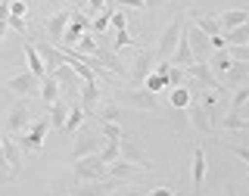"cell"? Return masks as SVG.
Masks as SVG:
<instances>
[{"label": "cell", "mask_w": 249, "mask_h": 196, "mask_svg": "<svg viewBox=\"0 0 249 196\" xmlns=\"http://www.w3.org/2000/svg\"><path fill=\"white\" fill-rule=\"evenodd\" d=\"M106 178H109V165L100 159V153L75 159V184H84V181H106Z\"/></svg>", "instance_id": "cell-1"}, {"label": "cell", "mask_w": 249, "mask_h": 196, "mask_svg": "<svg viewBox=\"0 0 249 196\" xmlns=\"http://www.w3.org/2000/svg\"><path fill=\"white\" fill-rule=\"evenodd\" d=\"M47 128H50V115H41L37 122H31L25 134H16V143H19V150L37 153V150L44 146V134H47Z\"/></svg>", "instance_id": "cell-2"}, {"label": "cell", "mask_w": 249, "mask_h": 196, "mask_svg": "<svg viewBox=\"0 0 249 196\" xmlns=\"http://www.w3.org/2000/svg\"><path fill=\"white\" fill-rule=\"evenodd\" d=\"M181 35H184V19H181V16H175V19H171V25L165 28V35H162L159 44H156V56H159V59H171V53H175Z\"/></svg>", "instance_id": "cell-3"}, {"label": "cell", "mask_w": 249, "mask_h": 196, "mask_svg": "<svg viewBox=\"0 0 249 196\" xmlns=\"http://www.w3.org/2000/svg\"><path fill=\"white\" fill-rule=\"evenodd\" d=\"M187 78H193V81H199L206 90H215V93H224V84L215 78L212 66H209V59H196L193 66H187Z\"/></svg>", "instance_id": "cell-4"}, {"label": "cell", "mask_w": 249, "mask_h": 196, "mask_svg": "<svg viewBox=\"0 0 249 196\" xmlns=\"http://www.w3.org/2000/svg\"><path fill=\"white\" fill-rule=\"evenodd\" d=\"M184 35L190 37V50H193V56H196V59H206L209 53H212V37H209L199 25H193V22H190V25L184 28Z\"/></svg>", "instance_id": "cell-5"}, {"label": "cell", "mask_w": 249, "mask_h": 196, "mask_svg": "<svg viewBox=\"0 0 249 196\" xmlns=\"http://www.w3.org/2000/svg\"><path fill=\"white\" fill-rule=\"evenodd\" d=\"M119 187L115 178H106V181H84V184H75L69 196H109Z\"/></svg>", "instance_id": "cell-6"}, {"label": "cell", "mask_w": 249, "mask_h": 196, "mask_svg": "<svg viewBox=\"0 0 249 196\" xmlns=\"http://www.w3.org/2000/svg\"><path fill=\"white\" fill-rule=\"evenodd\" d=\"M90 28V19L84 13H78V10H72V22H69V28H66V35H62V47H75L78 41H81V35ZM59 47V50H62Z\"/></svg>", "instance_id": "cell-7"}, {"label": "cell", "mask_w": 249, "mask_h": 196, "mask_svg": "<svg viewBox=\"0 0 249 196\" xmlns=\"http://www.w3.org/2000/svg\"><path fill=\"white\" fill-rule=\"evenodd\" d=\"M6 88H10L13 93H19V97H28V93L41 90V78H37L35 72H19V75H13L10 81H6Z\"/></svg>", "instance_id": "cell-8"}, {"label": "cell", "mask_w": 249, "mask_h": 196, "mask_svg": "<svg viewBox=\"0 0 249 196\" xmlns=\"http://www.w3.org/2000/svg\"><path fill=\"white\" fill-rule=\"evenodd\" d=\"M103 143H106V137H103V134H90V131H81V134H78V140H75L72 156H75V159H81V156H93V153L103 150Z\"/></svg>", "instance_id": "cell-9"}, {"label": "cell", "mask_w": 249, "mask_h": 196, "mask_svg": "<svg viewBox=\"0 0 249 196\" xmlns=\"http://www.w3.org/2000/svg\"><path fill=\"white\" fill-rule=\"evenodd\" d=\"M156 62H159V56H156V50H137V59H134V72H131V81L134 84H143L146 75L156 69Z\"/></svg>", "instance_id": "cell-10"}, {"label": "cell", "mask_w": 249, "mask_h": 196, "mask_svg": "<svg viewBox=\"0 0 249 196\" xmlns=\"http://www.w3.org/2000/svg\"><path fill=\"white\" fill-rule=\"evenodd\" d=\"M69 22H72V10H59L47 19V35H50L53 47H62V35H66Z\"/></svg>", "instance_id": "cell-11"}, {"label": "cell", "mask_w": 249, "mask_h": 196, "mask_svg": "<svg viewBox=\"0 0 249 196\" xmlns=\"http://www.w3.org/2000/svg\"><path fill=\"white\" fill-rule=\"evenodd\" d=\"M37 47V53L44 56V66H47V75H53L56 69L66 62V53L59 50V47H53V44H47V41H41V44H35Z\"/></svg>", "instance_id": "cell-12"}, {"label": "cell", "mask_w": 249, "mask_h": 196, "mask_svg": "<svg viewBox=\"0 0 249 196\" xmlns=\"http://www.w3.org/2000/svg\"><path fill=\"white\" fill-rule=\"evenodd\" d=\"M81 106L88 115H97V106H100V84L97 81H81Z\"/></svg>", "instance_id": "cell-13"}, {"label": "cell", "mask_w": 249, "mask_h": 196, "mask_svg": "<svg viewBox=\"0 0 249 196\" xmlns=\"http://www.w3.org/2000/svg\"><path fill=\"white\" fill-rule=\"evenodd\" d=\"M6 125H10V131H13V134H25V128L31 125L28 106H25V103L13 106V109H10V119H6Z\"/></svg>", "instance_id": "cell-14"}, {"label": "cell", "mask_w": 249, "mask_h": 196, "mask_svg": "<svg viewBox=\"0 0 249 196\" xmlns=\"http://www.w3.org/2000/svg\"><path fill=\"white\" fill-rule=\"evenodd\" d=\"M193 62H196V56H193V50H190V37L181 35V41H178L175 53H171V66H181V69H187V66H193Z\"/></svg>", "instance_id": "cell-15"}, {"label": "cell", "mask_w": 249, "mask_h": 196, "mask_svg": "<svg viewBox=\"0 0 249 196\" xmlns=\"http://www.w3.org/2000/svg\"><path fill=\"white\" fill-rule=\"evenodd\" d=\"M140 175V165L128 159H115L112 165H109V178H115V181H128V178H137Z\"/></svg>", "instance_id": "cell-16"}, {"label": "cell", "mask_w": 249, "mask_h": 196, "mask_svg": "<svg viewBox=\"0 0 249 196\" xmlns=\"http://www.w3.org/2000/svg\"><path fill=\"white\" fill-rule=\"evenodd\" d=\"M202 181H206V153L202 146H193V193L202 190Z\"/></svg>", "instance_id": "cell-17"}, {"label": "cell", "mask_w": 249, "mask_h": 196, "mask_svg": "<svg viewBox=\"0 0 249 196\" xmlns=\"http://www.w3.org/2000/svg\"><path fill=\"white\" fill-rule=\"evenodd\" d=\"M190 19H193V25H199V28L209 35V37H218V35H221V22H218L215 16H206V13L190 10Z\"/></svg>", "instance_id": "cell-18"}, {"label": "cell", "mask_w": 249, "mask_h": 196, "mask_svg": "<svg viewBox=\"0 0 249 196\" xmlns=\"http://www.w3.org/2000/svg\"><path fill=\"white\" fill-rule=\"evenodd\" d=\"M187 109H190V122H193V128H196L199 134H212L215 125H212V119H209L206 109H202V106H193V103L187 106Z\"/></svg>", "instance_id": "cell-19"}, {"label": "cell", "mask_w": 249, "mask_h": 196, "mask_svg": "<svg viewBox=\"0 0 249 196\" xmlns=\"http://www.w3.org/2000/svg\"><path fill=\"white\" fill-rule=\"evenodd\" d=\"M59 90H62V84L56 81V75H44L41 78V100H44V106L56 103V100H59Z\"/></svg>", "instance_id": "cell-20"}, {"label": "cell", "mask_w": 249, "mask_h": 196, "mask_svg": "<svg viewBox=\"0 0 249 196\" xmlns=\"http://www.w3.org/2000/svg\"><path fill=\"white\" fill-rule=\"evenodd\" d=\"M25 59H28V72H35L37 78H44V75H47L44 56H41V53H37V47L31 44V41H25Z\"/></svg>", "instance_id": "cell-21"}, {"label": "cell", "mask_w": 249, "mask_h": 196, "mask_svg": "<svg viewBox=\"0 0 249 196\" xmlns=\"http://www.w3.org/2000/svg\"><path fill=\"white\" fill-rule=\"evenodd\" d=\"M209 66H212V72H218V75H228L231 66H233L231 50H228V47H224V50H212V59H209Z\"/></svg>", "instance_id": "cell-22"}, {"label": "cell", "mask_w": 249, "mask_h": 196, "mask_svg": "<svg viewBox=\"0 0 249 196\" xmlns=\"http://www.w3.org/2000/svg\"><path fill=\"white\" fill-rule=\"evenodd\" d=\"M47 109H50V125H53L56 131H62V128H66V119H69V103L59 97L56 103H50Z\"/></svg>", "instance_id": "cell-23"}, {"label": "cell", "mask_w": 249, "mask_h": 196, "mask_svg": "<svg viewBox=\"0 0 249 196\" xmlns=\"http://www.w3.org/2000/svg\"><path fill=\"white\" fill-rule=\"evenodd\" d=\"M218 22H221L224 31H231V28H237V25H246V22H249V10H228V13L218 16Z\"/></svg>", "instance_id": "cell-24"}, {"label": "cell", "mask_w": 249, "mask_h": 196, "mask_svg": "<svg viewBox=\"0 0 249 196\" xmlns=\"http://www.w3.org/2000/svg\"><path fill=\"white\" fill-rule=\"evenodd\" d=\"M112 13H115V0H109L106 10L97 13V16H93V22H90V31H93V35H103V31L112 25Z\"/></svg>", "instance_id": "cell-25"}, {"label": "cell", "mask_w": 249, "mask_h": 196, "mask_svg": "<svg viewBox=\"0 0 249 196\" xmlns=\"http://www.w3.org/2000/svg\"><path fill=\"white\" fill-rule=\"evenodd\" d=\"M122 159L134 162V165H140V168H150V162L143 159V153L137 150V143H131L128 137H122Z\"/></svg>", "instance_id": "cell-26"}, {"label": "cell", "mask_w": 249, "mask_h": 196, "mask_svg": "<svg viewBox=\"0 0 249 196\" xmlns=\"http://www.w3.org/2000/svg\"><path fill=\"white\" fill-rule=\"evenodd\" d=\"M84 119H88L84 106H81V103H72V106H69V119H66V128H62V131H66V134H75V131L81 128Z\"/></svg>", "instance_id": "cell-27"}, {"label": "cell", "mask_w": 249, "mask_h": 196, "mask_svg": "<svg viewBox=\"0 0 249 196\" xmlns=\"http://www.w3.org/2000/svg\"><path fill=\"white\" fill-rule=\"evenodd\" d=\"M53 75H56V81H59V84H62V88H66V90H69V88H75V84L81 81V78L75 75V69L69 66V59L62 62V66H59V69H56V72H53Z\"/></svg>", "instance_id": "cell-28"}, {"label": "cell", "mask_w": 249, "mask_h": 196, "mask_svg": "<svg viewBox=\"0 0 249 196\" xmlns=\"http://www.w3.org/2000/svg\"><path fill=\"white\" fill-rule=\"evenodd\" d=\"M128 100L134 106H143V109H156V93L153 90H128Z\"/></svg>", "instance_id": "cell-29"}, {"label": "cell", "mask_w": 249, "mask_h": 196, "mask_svg": "<svg viewBox=\"0 0 249 196\" xmlns=\"http://www.w3.org/2000/svg\"><path fill=\"white\" fill-rule=\"evenodd\" d=\"M3 153H6V162H10L13 175H19V143H16L13 137L3 134Z\"/></svg>", "instance_id": "cell-30"}, {"label": "cell", "mask_w": 249, "mask_h": 196, "mask_svg": "<svg viewBox=\"0 0 249 196\" xmlns=\"http://www.w3.org/2000/svg\"><path fill=\"white\" fill-rule=\"evenodd\" d=\"M224 41H228V47L249 44V22H246V25H237V28H231V31H224Z\"/></svg>", "instance_id": "cell-31"}, {"label": "cell", "mask_w": 249, "mask_h": 196, "mask_svg": "<svg viewBox=\"0 0 249 196\" xmlns=\"http://www.w3.org/2000/svg\"><path fill=\"white\" fill-rule=\"evenodd\" d=\"M100 159H103L106 165H112L115 159H122V140H106L103 150H100Z\"/></svg>", "instance_id": "cell-32"}, {"label": "cell", "mask_w": 249, "mask_h": 196, "mask_svg": "<svg viewBox=\"0 0 249 196\" xmlns=\"http://www.w3.org/2000/svg\"><path fill=\"white\" fill-rule=\"evenodd\" d=\"M143 88H146V90H153V93L165 90V88H168V75H162V72H150V75H146V81H143Z\"/></svg>", "instance_id": "cell-33"}, {"label": "cell", "mask_w": 249, "mask_h": 196, "mask_svg": "<svg viewBox=\"0 0 249 196\" xmlns=\"http://www.w3.org/2000/svg\"><path fill=\"white\" fill-rule=\"evenodd\" d=\"M190 103H193L190 88H184V84H181V88H175V90H171V106H175V109H187Z\"/></svg>", "instance_id": "cell-34"}, {"label": "cell", "mask_w": 249, "mask_h": 196, "mask_svg": "<svg viewBox=\"0 0 249 196\" xmlns=\"http://www.w3.org/2000/svg\"><path fill=\"white\" fill-rule=\"evenodd\" d=\"M249 78V62H233L228 72V84H243Z\"/></svg>", "instance_id": "cell-35"}, {"label": "cell", "mask_w": 249, "mask_h": 196, "mask_svg": "<svg viewBox=\"0 0 249 196\" xmlns=\"http://www.w3.org/2000/svg\"><path fill=\"white\" fill-rule=\"evenodd\" d=\"M72 50H78V53H90V56H97L100 53V44H97V37L93 35H81V41H78Z\"/></svg>", "instance_id": "cell-36"}, {"label": "cell", "mask_w": 249, "mask_h": 196, "mask_svg": "<svg viewBox=\"0 0 249 196\" xmlns=\"http://www.w3.org/2000/svg\"><path fill=\"white\" fill-rule=\"evenodd\" d=\"M131 44H137V41L128 35V28H119V31H115V41H112V47H109V50H112V53H119L122 47H131Z\"/></svg>", "instance_id": "cell-37"}, {"label": "cell", "mask_w": 249, "mask_h": 196, "mask_svg": "<svg viewBox=\"0 0 249 196\" xmlns=\"http://www.w3.org/2000/svg\"><path fill=\"white\" fill-rule=\"evenodd\" d=\"M100 134H103L106 140H122V128H119V122H100Z\"/></svg>", "instance_id": "cell-38"}, {"label": "cell", "mask_w": 249, "mask_h": 196, "mask_svg": "<svg viewBox=\"0 0 249 196\" xmlns=\"http://www.w3.org/2000/svg\"><path fill=\"white\" fill-rule=\"evenodd\" d=\"M246 100H249V84H246V88H240L237 93H233V103H231V115H240V109L246 106Z\"/></svg>", "instance_id": "cell-39"}, {"label": "cell", "mask_w": 249, "mask_h": 196, "mask_svg": "<svg viewBox=\"0 0 249 196\" xmlns=\"http://www.w3.org/2000/svg\"><path fill=\"white\" fill-rule=\"evenodd\" d=\"M184 78H187V69H181V66H171V69H168V88H181V84H184Z\"/></svg>", "instance_id": "cell-40"}, {"label": "cell", "mask_w": 249, "mask_h": 196, "mask_svg": "<svg viewBox=\"0 0 249 196\" xmlns=\"http://www.w3.org/2000/svg\"><path fill=\"white\" fill-rule=\"evenodd\" d=\"M119 106H103V109H97V119L100 122H119Z\"/></svg>", "instance_id": "cell-41"}, {"label": "cell", "mask_w": 249, "mask_h": 196, "mask_svg": "<svg viewBox=\"0 0 249 196\" xmlns=\"http://www.w3.org/2000/svg\"><path fill=\"white\" fill-rule=\"evenodd\" d=\"M233 62H249V44H237V47H228Z\"/></svg>", "instance_id": "cell-42"}, {"label": "cell", "mask_w": 249, "mask_h": 196, "mask_svg": "<svg viewBox=\"0 0 249 196\" xmlns=\"http://www.w3.org/2000/svg\"><path fill=\"white\" fill-rule=\"evenodd\" d=\"M0 178H13V168H10V162H6V153H3V134H0Z\"/></svg>", "instance_id": "cell-43"}, {"label": "cell", "mask_w": 249, "mask_h": 196, "mask_svg": "<svg viewBox=\"0 0 249 196\" xmlns=\"http://www.w3.org/2000/svg\"><path fill=\"white\" fill-rule=\"evenodd\" d=\"M25 13H28V6L22 3V0H10V16H19V19H25Z\"/></svg>", "instance_id": "cell-44"}, {"label": "cell", "mask_w": 249, "mask_h": 196, "mask_svg": "<svg viewBox=\"0 0 249 196\" xmlns=\"http://www.w3.org/2000/svg\"><path fill=\"white\" fill-rule=\"evenodd\" d=\"M112 25H115V31H119V28H128V19H124V13H122V10H115V13H112Z\"/></svg>", "instance_id": "cell-45"}, {"label": "cell", "mask_w": 249, "mask_h": 196, "mask_svg": "<svg viewBox=\"0 0 249 196\" xmlns=\"http://www.w3.org/2000/svg\"><path fill=\"white\" fill-rule=\"evenodd\" d=\"M115 6H134V10H143L146 0H115Z\"/></svg>", "instance_id": "cell-46"}, {"label": "cell", "mask_w": 249, "mask_h": 196, "mask_svg": "<svg viewBox=\"0 0 249 196\" xmlns=\"http://www.w3.org/2000/svg\"><path fill=\"white\" fill-rule=\"evenodd\" d=\"M233 153H237V156H240V159H243V162H246V165H249V146H233Z\"/></svg>", "instance_id": "cell-47"}, {"label": "cell", "mask_w": 249, "mask_h": 196, "mask_svg": "<svg viewBox=\"0 0 249 196\" xmlns=\"http://www.w3.org/2000/svg\"><path fill=\"white\" fill-rule=\"evenodd\" d=\"M150 196H175V190H171V187H156Z\"/></svg>", "instance_id": "cell-48"}, {"label": "cell", "mask_w": 249, "mask_h": 196, "mask_svg": "<svg viewBox=\"0 0 249 196\" xmlns=\"http://www.w3.org/2000/svg\"><path fill=\"white\" fill-rule=\"evenodd\" d=\"M237 131H249V119H240V125H237Z\"/></svg>", "instance_id": "cell-49"}, {"label": "cell", "mask_w": 249, "mask_h": 196, "mask_svg": "<svg viewBox=\"0 0 249 196\" xmlns=\"http://www.w3.org/2000/svg\"><path fill=\"white\" fill-rule=\"evenodd\" d=\"M224 196H233V190H228V193H224Z\"/></svg>", "instance_id": "cell-50"}, {"label": "cell", "mask_w": 249, "mask_h": 196, "mask_svg": "<svg viewBox=\"0 0 249 196\" xmlns=\"http://www.w3.org/2000/svg\"><path fill=\"white\" fill-rule=\"evenodd\" d=\"M175 196H184V193H175Z\"/></svg>", "instance_id": "cell-51"}, {"label": "cell", "mask_w": 249, "mask_h": 196, "mask_svg": "<svg viewBox=\"0 0 249 196\" xmlns=\"http://www.w3.org/2000/svg\"><path fill=\"white\" fill-rule=\"evenodd\" d=\"M246 3H249V0H246Z\"/></svg>", "instance_id": "cell-52"}]
</instances>
